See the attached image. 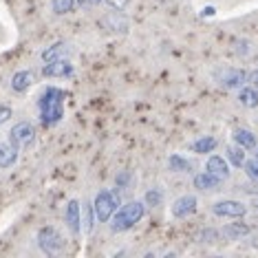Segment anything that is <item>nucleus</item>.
<instances>
[{
	"mask_svg": "<svg viewBox=\"0 0 258 258\" xmlns=\"http://www.w3.org/2000/svg\"><path fill=\"white\" fill-rule=\"evenodd\" d=\"M254 159L258 161V146H256V152H254Z\"/></svg>",
	"mask_w": 258,
	"mask_h": 258,
	"instance_id": "30",
	"label": "nucleus"
},
{
	"mask_svg": "<svg viewBox=\"0 0 258 258\" xmlns=\"http://www.w3.org/2000/svg\"><path fill=\"white\" fill-rule=\"evenodd\" d=\"M205 170H208L210 174H214V177L223 179V181L230 177V166H227V161L223 159V157H219V155H212V157H210L208 163H205Z\"/></svg>",
	"mask_w": 258,
	"mask_h": 258,
	"instance_id": "10",
	"label": "nucleus"
},
{
	"mask_svg": "<svg viewBox=\"0 0 258 258\" xmlns=\"http://www.w3.org/2000/svg\"><path fill=\"white\" fill-rule=\"evenodd\" d=\"M216 148V139L214 137H201L197 139L195 144H192V150L199 152V155H208V152H212Z\"/></svg>",
	"mask_w": 258,
	"mask_h": 258,
	"instance_id": "18",
	"label": "nucleus"
},
{
	"mask_svg": "<svg viewBox=\"0 0 258 258\" xmlns=\"http://www.w3.org/2000/svg\"><path fill=\"white\" fill-rule=\"evenodd\" d=\"M245 148H240V146H230L227 148V159H230V163L234 168H243V163H245Z\"/></svg>",
	"mask_w": 258,
	"mask_h": 258,
	"instance_id": "19",
	"label": "nucleus"
},
{
	"mask_svg": "<svg viewBox=\"0 0 258 258\" xmlns=\"http://www.w3.org/2000/svg\"><path fill=\"white\" fill-rule=\"evenodd\" d=\"M163 201V190H159V187H152V190L146 192V203L148 205H159Z\"/></svg>",
	"mask_w": 258,
	"mask_h": 258,
	"instance_id": "23",
	"label": "nucleus"
},
{
	"mask_svg": "<svg viewBox=\"0 0 258 258\" xmlns=\"http://www.w3.org/2000/svg\"><path fill=\"white\" fill-rule=\"evenodd\" d=\"M238 102L243 104L245 108H256L258 106V91L251 89V86H245V89H240Z\"/></svg>",
	"mask_w": 258,
	"mask_h": 258,
	"instance_id": "16",
	"label": "nucleus"
},
{
	"mask_svg": "<svg viewBox=\"0 0 258 258\" xmlns=\"http://www.w3.org/2000/svg\"><path fill=\"white\" fill-rule=\"evenodd\" d=\"M221 181L223 179L214 177V174H210L208 170H205V172H201V174H197L195 177V185L199 187V190H214V187L221 185Z\"/></svg>",
	"mask_w": 258,
	"mask_h": 258,
	"instance_id": "15",
	"label": "nucleus"
},
{
	"mask_svg": "<svg viewBox=\"0 0 258 258\" xmlns=\"http://www.w3.org/2000/svg\"><path fill=\"white\" fill-rule=\"evenodd\" d=\"M33 80H36V75H33L31 71H18L11 78V89H14L16 93H25L29 86L33 84Z\"/></svg>",
	"mask_w": 258,
	"mask_h": 258,
	"instance_id": "14",
	"label": "nucleus"
},
{
	"mask_svg": "<svg viewBox=\"0 0 258 258\" xmlns=\"http://www.w3.org/2000/svg\"><path fill=\"white\" fill-rule=\"evenodd\" d=\"M232 137H234V142H236L240 148H245V150H256V146H258L256 135L251 131H247V128H236Z\"/></svg>",
	"mask_w": 258,
	"mask_h": 258,
	"instance_id": "11",
	"label": "nucleus"
},
{
	"mask_svg": "<svg viewBox=\"0 0 258 258\" xmlns=\"http://www.w3.org/2000/svg\"><path fill=\"white\" fill-rule=\"evenodd\" d=\"M33 139H36V133H33V126L27 124V121H20V124H16L11 128L9 133V142L16 146V148H29V146L33 144Z\"/></svg>",
	"mask_w": 258,
	"mask_h": 258,
	"instance_id": "5",
	"label": "nucleus"
},
{
	"mask_svg": "<svg viewBox=\"0 0 258 258\" xmlns=\"http://www.w3.org/2000/svg\"><path fill=\"white\" fill-rule=\"evenodd\" d=\"M75 3H78L80 7H95V5H99L102 0H75Z\"/></svg>",
	"mask_w": 258,
	"mask_h": 258,
	"instance_id": "28",
	"label": "nucleus"
},
{
	"mask_svg": "<svg viewBox=\"0 0 258 258\" xmlns=\"http://www.w3.org/2000/svg\"><path fill=\"white\" fill-rule=\"evenodd\" d=\"M106 3L110 5V7H115V9L121 11V9H126V5L131 3V0H106Z\"/></svg>",
	"mask_w": 258,
	"mask_h": 258,
	"instance_id": "27",
	"label": "nucleus"
},
{
	"mask_svg": "<svg viewBox=\"0 0 258 258\" xmlns=\"http://www.w3.org/2000/svg\"><path fill=\"white\" fill-rule=\"evenodd\" d=\"M243 168H245V174H247L249 179L258 181V161H256V159H251V161H245V163H243Z\"/></svg>",
	"mask_w": 258,
	"mask_h": 258,
	"instance_id": "24",
	"label": "nucleus"
},
{
	"mask_svg": "<svg viewBox=\"0 0 258 258\" xmlns=\"http://www.w3.org/2000/svg\"><path fill=\"white\" fill-rule=\"evenodd\" d=\"M64 99H67V93L60 89H46L44 95L40 97V117L46 126L57 124L64 117Z\"/></svg>",
	"mask_w": 258,
	"mask_h": 258,
	"instance_id": "1",
	"label": "nucleus"
},
{
	"mask_svg": "<svg viewBox=\"0 0 258 258\" xmlns=\"http://www.w3.org/2000/svg\"><path fill=\"white\" fill-rule=\"evenodd\" d=\"M245 80H247V75L240 69H225V71L219 73V82L225 89H238V86H243Z\"/></svg>",
	"mask_w": 258,
	"mask_h": 258,
	"instance_id": "9",
	"label": "nucleus"
},
{
	"mask_svg": "<svg viewBox=\"0 0 258 258\" xmlns=\"http://www.w3.org/2000/svg\"><path fill=\"white\" fill-rule=\"evenodd\" d=\"M249 86L258 91V69H256V71H251V75H249Z\"/></svg>",
	"mask_w": 258,
	"mask_h": 258,
	"instance_id": "29",
	"label": "nucleus"
},
{
	"mask_svg": "<svg viewBox=\"0 0 258 258\" xmlns=\"http://www.w3.org/2000/svg\"><path fill=\"white\" fill-rule=\"evenodd\" d=\"M256 208H258V201H256Z\"/></svg>",
	"mask_w": 258,
	"mask_h": 258,
	"instance_id": "31",
	"label": "nucleus"
},
{
	"mask_svg": "<svg viewBox=\"0 0 258 258\" xmlns=\"http://www.w3.org/2000/svg\"><path fill=\"white\" fill-rule=\"evenodd\" d=\"M168 163H170V168H172L174 172H190V161L183 159V157H179V155H172Z\"/></svg>",
	"mask_w": 258,
	"mask_h": 258,
	"instance_id": "21",
	"label": "nucleus"
},
{
	"mask_svg": "<svg viewBox=\"0 0 258 258\" xmlns=\"http://www.w3.org/2000/svg\"><path fill=\"white\" fill-rule=\"evenodd\" d=\"M172 216L174 219H185V216H190V214H195L197 212V197H192V195H185V197H179L177 201L172 203Z\"/></svg>",
	"mask_w": 258,
	"mask_h": 258,
	"instance_id": "8",
	"label": "nucleus"
},
{
	"mask_svg": "<svg viewBox=\"0 0 258 258\" xmlns=\"http://www.w3.org/2000/svg\"><path fill=\"white\" fill-rule=\"evenodd\" d=\"M93 214H95V210L86 208V212H84V230H86V234L93 232Z\"/></svg>",
	"mask_w": 258,
	"mask_h": 258,
	"instance_id": "25",
	"label": "nucleus"
},
{
	"mask_svg": "<svg viewBox=\"0 0 258 258\" xmlns=\"http://www.w3.org/2000/svg\"><path fill=\"white\" fill-rule=\"evenodd\" d=\"M38 245H40V249H42L44 254L55 256V254H60V251L64 249L67 240H64V236L55 230V227L49 225V227H42V230L38 232Z\"/></svg>",
	"mask_w": 258,
	"mask_h": 258,
	"instance_id": "4",
	"label": "nucleus"
},
{
	"mask_svg": "<svg viewBox=\"0 0 258 258\" xmlns=\"http://www.w3.org/2000/svg\"><path fill=\"white\" fill-rule=\"evenodd\" d=\"M67 225L69 230H71L73 234H80V225H82V219H80V203L75 201H69L67 205Z\"/></svg>",
	"mask_w": 258,
	"mask_h": 258,
	"instance_id": "13",
	"label": "nucleus"
},
{
	"mask_svg": "<svg viewBox=\"0 0 258 258\" xmlns=\"http://www.w3.org/2000/svg\"><path fill=\"white\" fill-rule=\"evenodd\" d=\"M93 210H95L97 221H102V223L110 221V219H113V214L119 210V197H117V192H113V190H102L95 197Z\"/></svg>",
	"mask_w": 258,
	"mask_h": 258,
	"instance_id": "3",
	"label": "nucleus"
},
{
	"mask_svg": "<svg viewBox=\"0 0 258 258\" xmlns=\"http://www.w3.org/2000/svg\"><path fill=\"white\" fill-rule=\"evenodd\" d=\"M223 234H225L230 240H238L240 236H245V234H249V227L243 225V223H230V225L223 230Z\"/></svg>",
	"mask_w": 258,
	"mask_h": 258,
	"instance_id": "17",
	"label": "nucleus"
},
{
	"mask_svg": "<svg viewBox=\"0 0 258 258\" xmlns=\"http://www.w3.org/2000/svg\"><path fill=\"white\" fill-rule=\"evenodd\" d=\"M212 212L216 216H227V219H238V216H245L247 212V208H245V203L240 201H232V199H227V201H216L212 205Z\"/></svg>",
	"mask_w": 258,
	"mask_h": 258,
	"instance_id": "6",
	"label": "nucleus"
},
{
	"mask_svg": "<svg viewBox=\"0 0 258 258\" xmlns=\"http://www.w3.org/2000/svg\"><path fill=\"white\" fill-rule=\"evenodd\" d=\"M11 108L9 106H0V124H5V121H9L11 119Z\"/></svg>",
	"mask_w": 258,
	"mask_h": 258,
	"instance_id": "26",
	"label": "nucleus"
},
{
	"mask_svg": "<svg viewBox=\"0 0 258 258\" xmlns=\"http://www.w3.org/2000/svg\"><path fill=\"white\" fill-rule=\"evenodd\" d=\"M67 49V44H55V46H49V49L42 53V60L44 62H51V60H55V57H60V53Z\"/></svg>",
	"mask_w": 258,
	"mask_h": 258,
	"instance_id": "22",
	"label": "nucleus"
},
{
	"mask_svg": "<svg viewBox=\"0 0 258 258\" xmlns=\"http://www.w3.org/2000/svg\"><path fill=\"white\" fill-rule=\"evenodd\" d=\"M18 159V148L11 142H0V168L14 166Z\"/></svg>",
	"mask_w": 258,
	"mask_h": 258,
	"instance_id": "12",
	"label": "nucleus"
},
{
	"mask_svg": "<svg viewBox=\"0 0 258 258\" xmlns=\"http://www.w3.org/2000/svg\"><path fill=\"white\" fill-rule=\"evenodd\" d=\"M146 214V203L144 201H131L126 205H121L119 210L113 214V223H110V227H113V232H126L135 227L139 221L144 219Z\"/></svg>",
	"mask_w": 258,
	"mask_h": 258,
	"instance_id": "2",
	"label": "nucleus"
},
{
	"mask_svg": "<svg viewBox=\"0 0 258 258\" xmlns=\"http://www.w3.org/2000/svg\"><path fill=\"white\" fill-rule=\"evenodd\" d=\"M51 5H53V11L57 16H64V14H69V11H73V7L78 3H75V0H51Z\"/></svg>",
	"mask_w": 258,
	"mask_h": 258,
	"instance_id": "20",
	"label": "nucleus"
},
{
	"mask_svg": "<svg viewBox=\"0 0 258 258\" xmlns=\"http://www.w3.org/2000/svg\"><path fill=\"white\" fill-rule=\"evenodd\" d=\"M44 78H69L73 73V64L64 57H55V60L46 62L44 69H42Z\"/></svg>",
	"mask_w": 258,
	"mask_h": 258,
	"instance_id": "7",
	"label": "nucleus"
}]
</instances>
